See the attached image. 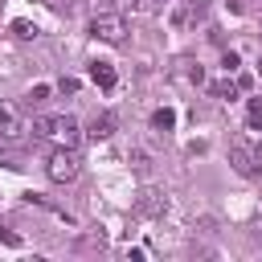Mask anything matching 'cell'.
<instances>
[{"mask_svg":"<svg viewBox=\"0 0 262 262\" xmlns=\"http://www.w3.org/2000/svg\"><path fill=\"white\" fill-rule=\"evenodd\" d=\"M45 172H49V180L70 184V180H78L82 160H78V151H74V147H53V151H49V160H45Z\"/></svg>","mask_w":262,"mask_h":262,"instance_id":"cell-2","label":"cell"},{"mask_svg":"<svg viewBox=\"0 0 262 262\" xmlns=\"http://www.w3.org/2000/svg\"><path fill=\"white\" fill-rule=\"evenodd\" d=\"M229 164L242 172V176H262V151L246 139H233L229 143Z\"/></svg>","mask_w":262,"mask_h":262,"instance_id":"cell-3","label":"cell"},{"mask_svg":"<svg viewBox=\"0 0 262 262\" xmlns=\"http://www.w3.org/2000/svg\"><path fill=\"white\" fill-rule=\"evenodd\" d=\"M262 115V98H250V119H258Z\"/></svg>","mask_w":262,"mask_h":262,"instance_id":"cell-14","label":"cell"},{"mask_svg":"<svg viewBox=\"0 0 262 262\" xmlns=\"http://www.w3.org/2000/svg\"><path fill=\"white\" fill-rule=\"evenodd\" d=\"M111 131H115V115H98V119L90 123V135H94V139H106Z\"/></svg>","mask_w":262,"mask_h":262,"instance_id":"cell-8","label":"cell"},{"mask_svg":"<svg viewBox=\"0 0 262 262\" xmlns=\"http://www.w3.org/2000/svg\"><path fill=\"white\" fill-rule=\"evenodd\" d=\"M90 37H98V41H106V45H119V41L127 37V20H123L119 12H98V16L90 20Z\"/></svg>","mask_w":262,"mask_h":262,"instance_id":"cell-4","label":"cell"},{"mask_svg":"<svg viewBox=\"0 0 262 262\" xmlns=\"http://www.w3.org/2000/svg\"><path fill=\"white\" fill-rule=\"evenodd\" d=\"M258 74H262V61H258Z\"/></svg>","mask_w":262,"mask_h":262,"instance_id":"cell-15","label":"cell"},{"mask_svg":"<svg viewBox=\"0 0 262 262\" xmlns=\"http://www.w3.org/2000/svg\"><path fill=\"white\" fill-rule=\"evenodd\" d=\"M57 90H61V94H74V90H78V78H61Z\"/></svg>","mask_w":262,"mask_h":262,"instance_id":"cell-12","label":"cell"},{"mask_svg":"<svg viewBox=\"0 0 262 262\" xmlns=\"http://www.w3.org/2000/svg\"><path fill=\"white\" fill-rule=\"evenodd\" d=\"M33 135L37 139H49L53 147H78L82 143V127L74 115H45L33 123Z\"/></svg>","mask_w":262,"mask_h":262,"instance_id":"cell-1","label":"cell"},{"mask_svg":"<svg viewBox=\"0 0 262 262\" xmlns=\"http://www.w3.org/2000/svg\"><path fill=\"white\" fill-rule=\"evenodd\" d=\"M12 37H20V41H33V37H37V25H29V20H12Z\"/></svg>","mask_w":262,"mask_h":262,"instance_id":"cell-9","label":"cell"},{"mask_svg":"<svg viewBox=\"0 0 262 262\" xmlns=\"http://www.w3.org/2000/svg\"><path fill=\"white\" fill-rule=\"evenodd\" d=\"M151 127H156V131H172V127H176V111H172V106H160V111L151 115Z\"/></svg>","mask_w":262,"mask_h":262,"instance_id":"cell-7","label":"cell"},{"mask_svg":"<svg viewBox=\"0 0 262 262\" xmlns=\"http://www.w3.org/2000/svg\"><path fill=\"white\" fill-rule=\"evenodd\" d=\"M45 98H49V86H45V82H41V86H33V90H29V102H45Z\"/></svg>","mask_w":262,"mask_h":262,"instance_id":"cell-11","label":"cell"},{"mask_svg":"<svg viewBox=\"0 0 262 262\" xmlns=\"http://www.w3.org/2000/svg\"><path fill=\"white\" fill-rule=\"evenodd\" d=\"M20 131H25L20 111L12 102H0V139H20Z\"/></svg>","mask_w":262,"mask_h":262,"instance_id":"cell-5","label":"cell"},{"mask_svg":"<svg viewBox=\"0 0 262 262\" xmlns=\"http://www.w3.org/2000/svg\"><path fill=\"white\" fill-rule=\"evenodd\" d=\"M221 66H225V74H233V70H237V53H225V57H221Z\"/></svg>","mask_w":262,"mask_h":262,"instance_id":"cell-13","label":"cell"},{"mask_svg":"<svg viewBox=\"0 0 262 262\" xmlns=\"http://www.w3.org/2000/svg\"><path fill=\"white\" fill-rule=\"evenodd\" d=\"M209 94H213V98H233V94H237V82H213Z\"/></svg>","mask_w":262,"mask_h":262,"instance_id":"cell-10","label":"cell"},{"mask_svg":"<svg viewBox=\"0 0 262 262\" xmlns=\"http://www.w3.org/2000/svg\"><path fill=\"white\" fill-rule=\"evenodd\" d=\"M90 78H94V86H102V90H111V86L119 82V74H115L111 61H94V66H90Z\"/></svg>","mask_w":262,"mask_h":262,"instance_id":"cell-6","label":"cell"}]
</instances>
